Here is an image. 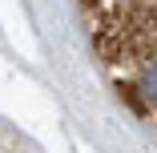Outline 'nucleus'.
I'll list each match as a JSON object with an SVG mask.
<instances>
[{
    "label": "nucleus",
    "mask_w": 157,
    "mask_h": 153,
    "mask_svg": "<svg viewBox=\"0 0 157 153\" xmlns=\"http://www.w3.org/2000/svg\"><path fill=\"white\" fill-rule=\"evenodd\" d=\"M141 93H145V105H149V101L157 105V60L145 69V89H141Z\"/></svg>",
    "instance_id": "nucleus-1"
}]
</instances>
